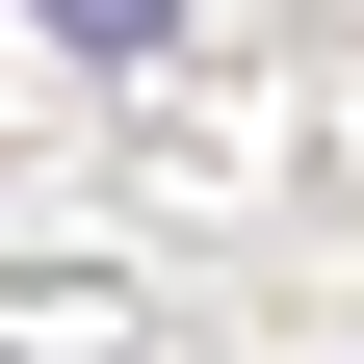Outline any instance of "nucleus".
<instances>
[{
  "label": "nucleus",
  "mask_w": 364,
  "mask_h": 364,
  "mask_svg": "<svg viewBox=\"0 0 364 364\" xmlns=\"http://www.w3.org/2000/svg\"><path fill=\"white\" fill-rule=\"evenodd\" d=\"M26 26H53V53H156L182 0H26Z\"/></svg>",
  "instance_id": "f257e3e1"
}]
</instances>
